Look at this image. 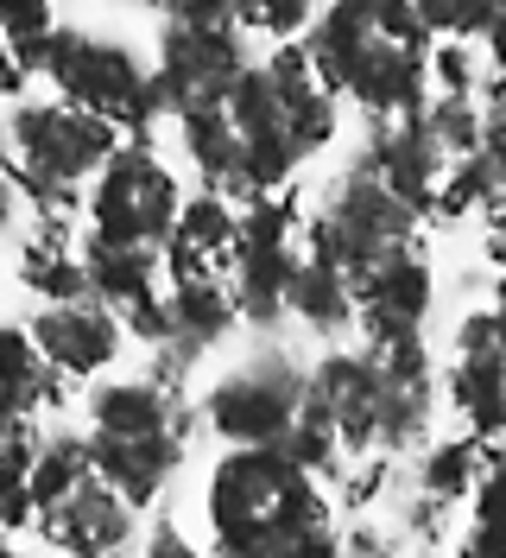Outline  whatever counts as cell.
<instances>
[{
  "label": "cell",
  "instance_id": "obj_1",
  "mask_svg": "<svg viewBox=\"0 0 506 558\" xmlns=\"http://www.w3.org/2000/svg\"><path fill=\"white\" fill-rule=\"evenodd\" d=\"M310 58L323 70V83L336 89V102H361L373 121H399L418 114L431 83V33L411 13V0H323L310 20Z\"/></svg>",
  "mask_w": 506,
  "mask_h": 558
},
{
  "label": "cell",
  "instance_id": "obj_2",
  "mask_svg": "<svg viewBox=\"0 0 506 558\" xmlns=\"http://www.w3.org/2000/svg\"><path fill=\"white\" fill-rule=\"evenodd\" d=\"M209 558H272L298 553L317 526H330V501L285 451H229L202 488Z\"/></svg>",
  "mask_w": 506,
  "mask_h": 558
},
{
  "label": "cell",
  "instance_id": "obj_3",
  "mask_svg": "<svg viewBox=\"0 0 506 558\" xmlns=\"http://www.w3.org/2000/svg\"><path fill=\"white\" fill-rule=\"evenodd\" d=\"M7 178H13V191H26L45 209H58V216H76L83 204V184L108 166V153L121 146V128H108L96 114H83V108L70 102H26L7 108Z\"/></svg>",
  "mask_w": 506,
  "mask_h": 558
},
{
  "label": "cell",
  "instance_id": "obj_4",
  "mask_svg": "<svg viewBox=\"0 0 506 558\" xmlns=\"http://www.w3.org/2000/svg\"><path fill=\"white\" fill-rule=\"evenodd\" d=\"M13 51H20V64L33 70V76H45L58 89V102L83 108V114H96L108 128H121V140L152 128V108H146V76L152 70L139 64L134 45L101 38L89 26H51L45 38L13 45Z\"/></svg>",
  "mask_w": 506,
  "mask_h": 558
},
{
  "label": "cell",
  "instance_id": "obj_5",
  "mask_svg": "<svg viewBox=\"0 0 506 558\" xmlns=\"http://www.w3.org/2000/svg\"><path fill=\"white\" fill-rule=\"evenodd\" d=\"M405 247H418V209H405L368 166L342 172L330 184L323 209H310L298 229V254L310 260H330L348 274V286L361 274H373L380 260H393Z\"/></svg>",
  "mask_w": 506,
  "mask_h": 558
},
{
  "label": "cell",
  "instance_id": "obj_6",
  "mask_svg": "<svg viewBox=\"0 0 506 558\" xmlns=\"http://www.w3.org/2000/svg\"><path fill=\"white\" fill-rule=\"evenodd\" d=\"M177 204H184V191H177L171 166L152 153L146 134L121 140L108 153V166L89 178V197H83L89 235L108 247H165L171 222H177Z\"/></svg>",
  "mask_w": 506,
  "mask_h": 558
},
{
  "label": "cell",
  "instance_id": "obj_7",
  "mask_svg": "<svg viewBox=\"0 0 506 558\" xmlns=\"http://www.w3.org/2000/svg\"><path fill=\"white\" fill-rule=\"evenodd\" d=\"M304 375L285 349H260L254 362L229 368L222 381L202 393V425L229 451H279L304 400Z\"/></svg>",
  "mask_w": 506,
  "mask_h": 558
},
{
  "label": "cell",
  "instance_id": "obj_8",
  "mask_svg": "<svg viewBox=\"0 0 506 558\" xmlns=\"http://www.w3.org/2000/svg\"><path fill=\"white\" fill-rule=\"evenodd\" d=\"M254 64L240 26H159V58L146 76V108L159 114H184V108L222 102L235 89V76Z\"/></svg>",
  "mask_w": 506,
  "mask_h": 558
},
{
  "label": "cell",
  "instance_id": "obj_9",
  "mask_svg": "<svg viewBox=\"0 0 506 558\" xmlns=\"http://www.w3.org/2000/svg\"><path fill=\"white\" fill-rule=\"evenodd\" d=\"M222 108H229V121H235V134H240V184L254 197L292 191V178L304 166V140L292 128V102H285V89L267 76V64L240 70L235 89L222 96Z\"/></svg>",
  "mask_w": 506,
  "mask_h": 558
},
{
  "label": "cell",
  "instance_id": "obj_10",
  "mask_svg": "<svg viewBox=\"0 0 506 558\" xmlns=\"http://www.w3.org/2000/svg\"><path fill=\"white\" fill-rule=\"evenodd\" d=\"M26 337L38 343V355L70 375V381H83V375H101L121 343H127V330H121V317L96 305V299H76V305H38L33 324H26Z\"/></svg>",
  "mask_w": 506,
  "mask_h": 558
},
{
  "label": "cell",
  "instance_id": "obj_11",
  "mask_svg": "<svg viewBox=\"0 0 506 558\" xmlns=\"http://www.w3.org/2000/svg\"><path fill=\"white\" fill-rule=\"evenodd\" d=\"M310 393L330 407L342 432V451L348 457H380L373 438H380V400H386V381L373 368L368 349H330L317 368H310Z\"/></svg>",
  "mask_w": 506,
  "mask_h": 558
},
{
  "label": "cell",
  "instance_id": "obj_12",
  "mask_svg": "<svg viewBox=\"0 0 506 558\" xmlns=\"http://www.w3.org/2000/svg\"><path fill=\"white\" fill-rule=\"evenodd\" d=\"M393 197H399L405 209H424L437 204V191H443V178H449V153H443L437 140L424 134V121L418 114H399V121H380L373 128V146H368V159H361Z\"/></svg>",
  "mask_w": 506,
  "mask_h": 558
},
{
  "label": "cell",
  "instance_id": "obj_13",
  "mask_svg": "<svg viewBox=\"0 0 506 558\" xmlns=\"http://www.w3.org/2000/svg\"><path fill=\"white\" fill-rule=\"evenodd\" d=\"M33 526L64 558H121L134 546V508L101 483V476H89V483L76 488V495H64L58 508H45Z\"/></svg>",
  "mask_w": 506,
  "mask_h": 558
},
{
  "label": "cell",
  "instance_id": "obj_14",
  "mask_svg": "<svg viewBox=\"0 0 506 558\" xmlns=\"http://www.w3.org/2000/svg\"><path fill=\"white\" fill-rule=\"evenodd\" d=\"M424 312H431V267L418 260V247H405V254H393L373 274L355 279V317H361L368 343H386L399 330H418Z\"/></svg>",
  "mask_w": 506,
  "mask_h": 558
},
{
  "label": "cell",
  "instance_id": "obj_15",
  "mask_svg": "<svg viewBox=\"0 0 506 558\" xmlns=\"http://www.w3.org/2000/svg\"><path fill=\"white\" fill-rule=\"evenodd\" d=\"M89 457H96V476L127 508H152V495L171 483L184 445L171 432H152V438H89Z\"/></svg>",
  "mask_w": 506,
  "mask_h": 558
},
{
  "label": "cell",
  "instance_id": "obj_16",
  "mask_svg": "<svg viewBox=\"0 0 506 558\" xmlns=\"http://www.w3.org/2000/svg\"><path fill=\"white\" fill-rule=\"evenodd\" d=\"M177 128H184V153H190V166L202 172L209 191H222L229 204H247L254 191L240 184V134L235 121H229V108L222 102H202V108H184L177 114Z\"/></svg>",
  "mask_w": 506,
  "mask_h": 558
},
{
  "label": "cell",
  "instance_id": "obj_17",
  "mask_svg": "<svg viewBox=\"0 0 506 558\" xmlns=\"http://www.w3.org/2000/svg\"><path fill=\"white\" fill-rule=\"evenodd\" d=\"M76 260L89 274V299L108 305L114 317L127 305H139V299H152V286H159V247H108L96 235H83Z\"/></svg>",
  "mask_w": 506,
  "mask_h": 558
},
{
  "label": "cell",
  "instance_id": "obj_18",
  "mask_svg": "<svg viewBox=\"0 0 506 558\" xmlns=\"http://www.w3.org/2000/svg\"><path fill=\"white\" fill-rule=\"evenodd\" d=\"M70 393V375H58L38 343L26 337V324H0V400L13 407V413L33 418L38 407H58Z\"/></svg>",
  "mask_w": 506,
  "mask_h": 558
},
{
  "label": "cell",
  "instance_id": "obj_19",
  "mask_svg": "<svg viewBox=\"0 0 506 558\" xmlns=\"http://www.w3.org/2000/svg\"><path fill=\"white\" fill-rule=\"evenodd\" d=\"M171 407L177 400L152 381H108L89 393V425L96 438H152V432H171Z\"/></svg>",
  "mask_w": 506,
  "mask_h": 558
},
{
  "label": "cell",
  "instance_id": "obj_20",
  "mask_svg": "<svg viewBox=\"0 0 506 558\" xmlns=\"http://www.w3.org/2000/svg\"><path fill=\"white\" fill-rule=\"evenodd\" d=\"M285 312L304 317V324H310V330H323V337H336L342 324H355V286H348L342 267L298 254L292 286H285Z\"/></svg>",
  "mask_w": 506,
  "mask_h": 558
},
{
  "label": "cell",
  "instance_id": "obj_21",
  "mask_svg": "<svg viewBox=\"0 0 506 558\" xmlns=\"http://www.w3.org/2000/svg\"><path fill=\"white\" fill-rule=\"evenodd\" d=\"M449 400H456V413H462L474 445L501 438L506 432V362H462V355H456V368H449Z\"/></svg>",
  "mask_w": 506,
  "mask_h": 558
},
{
  "label": "cell",
  "instance_id": "obj_22",
  "mask_svg": "<svg viewBox=\"0 0 506 558\" xmlns=\"http://www.w3.org/2000/svg\"><path fill=\"white\" fill-rule=\"evenodd\" d=\"M96 476V457H89V438H76V432H51L45 445L33 451V476H26V495H33V508H58L64 495Z\"/></svg>",
  "mask_w": 506,
  "mask_h": 558
},
{
  "label": "cell",
  "instance_id": "obj_23",
  "mask_svg": "<svg viewBox=\"0 0 506 558\" xmlns=\"http://www.w3.org/2000/svg\"><path fill=\"white\" fill-rule=\"evenodd\" d=\"M20 279H26V292H38L45 305H76V299H89V274H83V260H76V247L64 242H33L20 247Z\"/></svg>",
  "mask_w": 506,
  "mask_h": 558
},
{
  "label": "cell",
  "instance_id": "obj_24",
  "mask_svg": "<svg viewBox=\"0 0 506 558\" xmlns=\"http://www.w3.org/2000/svg\"><path fill=\"white\" fill-rule=\"evenodd\" d=\"M171 324H177V337L184 343H222L229 330H235V299H229V286L222 279H197V286H171Z\"/></svg>",
  "mask_w": 506,
  "mask_h": 558
},
{
  "label": "cell",
  "instance_id": "obj_25",
  "mask_svg": "<svg viewBox=\"0 0 506 558\" xmlns=\"http://www.w3.org/2000/svg\"><path fill=\"white\" fill-rule=\"evenodd\" d=\"M279 451L292 457V463H298L304 476H310V470H336L342 457H348V451H342L336 418H330V407H323V400L310 393V381H304L298 418H292V432H285V445H279Z\"/></svg>",
  "mask_w": 506,
  "mask_h": 558
},
{
  "label": "cell",
  "instance_id": "obj_26",
  "mask_svg": "<svg viewBox=\"0 0 506 558\" xmlns=\"http://www.w3.org/2000/svg\"><path fill=\"white\" fill-rule=\"evenodd\" d=\"M481 457H488V445H474V438L431 445V451H424V463H418V488H424L431 501H462V495L474 488Z\"/></svg>",
  "mask_w": 506,
  "mask_h": 558
},
{
  "label": "cell",
  "instance_id": "obj_27",
  "mask_svg": "<svg viewBox=\"0 0 506 558\" xmlns=\"http://www.w3.org/2000/svg\"><path fill=\"white\" fill-rule=\"evenodd\" d=\"M418 121H424V134L437 140L449 159H469V153H481V108H474V96H424V108H418Z\"/></svg>",
  "mask_w": 506,
  "mask_h": 558
},
{
  "label": "cell",
  "instance_id": "obj_28",
  "mask_svg": "<svg viewBox=\"0 0 506 558\" xmlns=\"http://www.w3.org/2000/svg\"><path fill=\"white\" fill-rule=\"evenodd\" d=\"M317 20V0H235V26H240V38H298L304 26Z\"/></svg>",
  "mask_w": 506,
  "mask_h": 558
},
{
  "label": "cell",
  "instance_id": "obj_29",
  "mask_svg": "<svg viewBox=\"0 0 506 558\" xmlns=\"http://www.w3.org/2000/svg\"><path fill=\"white\" fill-rule=\"evenodd\" d=\"M494 7H501V0H411V13L424 20V33L431 38H462V45H474V38L488 33Z\"/></svg>",
  "mask_w": 506,
  "mask_h": 558
},
{
  "label": "cell",
  "instance_id": "obj_30",
  "mask_svg": "<svg viewBox=\"0 0 506 558\" xmlns=\"http://www.w3.org/2000/svg\"><path fill=\"white\" fill-rule=\"evenodd\" d=\"M424 83H431L437 96H474V83H481V58H474V45H462V38L431 45V58H424Z\"/></svg>",
  "mask_w": 506,
  "mask_h": 558
},
{
  "label": "cell",
  "instance_id": "obj_31",
  "mask_svg": "<svg viewBox=\"0 0 506 558\" xmlns=\"http://www.w3.org/2000/svg\"><path fill=\"white\" fill-rule=\"evenodd\" d=\"M58 26L51 20V0H0V38L7 45H33Z\"/></svg>",
  "mask_w": 506,
  "mask_h": 558
},
{
  "label": "cell",
  "instance_id": "obj_32",
  "mask_svg": "<svg viewBox=\"0 0 506 558\" xmlns=\"http://www.w3.org/2000/svg\"><path fill=\"white\" fill-rule=\"evenodd\" d=\"M121 330H127V337H139L146 349H165L171 337H177L171 305L159 299V292H152V299H139V305H127V312H121Z\"/></svg>",
  "mask_w": 506,
  "mask_h": 558
},
{
  "label": "cell",
  "instance_id": "obj_33",
  "mask_svg": "<svg viewBox=\"0 0 506 558\" xmlns=\"http://www.w3.org/2000/svg\"><path fill=\"white\" fill-rule=\"evenodd\" d=\"M456 355H462V362H506L494 312H469L462 324H456Z\"/></svg>",
  "mask_w": 506,
  "mask_h": 558
},
{
  "label": "cell",
  "instance_id": "obj_34",
  "mask_svg": "<svg viewBox=\"0 0 506 558\" xmlns=\"http://www.w3.org/2000/svg\"><path fill=\"white\" fill-rule=\"evenodd\" d=\"M474 521H506V457H481V470H474Z\"/></svg>",
  "mask_w": 506,
  "mask_h": 558
},
{
  "label": "cell",
  "instance_id": "obj_35",
  "mask_svg": "<svg viewBox=\"0 0 506 558\" xmlns=\"http://www.w3.org/2000/svg\"><path fill=\"white\" fill-rule=\"evenodd\" d=\"M171 26H235V0H152Z\"/></svg>",
  "mask_w": 506,
  "mask_h": 558
},
{
  "label": "cell",
  "instance_id": "obj_36",
  "mask_svg": "<svg viewBox=\"0 0 506 558\" xmlns=\"http://www.w3.org/2000/svg\"><path fill=\"white\" fill-rule=\"evenodd\" d=\"M443 526H449V501H431V495H418L411 508H405V533H418V539H431L437 546Z\"/></svg>",
  "mask_w": 506,
  "mask_h": 558
},
{
  "label": "cell",
  "instance_id": "obj_37",
  "mask_svg": "<svg viewBox=\"0 0 506 558\" xmlns=\"http://www.w3.org/2000/svg\"><path fill=\"white\" fill-rule=\"evenodd\" d=\"M462 558H506V521H474L462 533Z\"/></svg>",
  "mask_w": 506,
  "mask_h": 558
},
{
  "label": "cell",
  "instance_id": "obj_38",
  "mask_svg": "<svg viewBox=\"0 0 506 558\" xmlns=\"http://www.w3.org/2000/svg\"><path fill=\"white\" fill-rule=\"evenodd\" d=\"M26 89H33V70L20 64L13 45H0V102H26Z\"/></svg>",
  "mask_w": 506,
  "mask_h": 558
},
{
  "label": "cell",
  "instance_id": "obj_39",
  "mask_svg": "<svg viewBox=\"0 0 506 558\" xmlns=\"http://www.w3.org/2000/svg\"><path fill=\"white\" fill-rule=\"evenodd\" d=\"M139 558H202L197 546H190V539H184V533H177V526L171 521H159L152 526V539H146V553Z\"/></svg>",
  "mask_w": 506,
  "mask_h": 558
},
{
  "label": "cell",
  "instance_id": "obj_40",
  "mask_svg": "<svg viewBox=\"0 0 506 558\" xmlns=\"http://www.w3.org/2000/svg\"><path fill=\"white\" fill-rule=\"evenodd\" d=\"M481 51H488V70H506V0L494 7V20L481 33Z\"/></svg>",
  "mask_w": 506,
  "mask_h": 558
},
{
  "label": "cell",
  "instance_id": "obj_41",
  "mask_svg": "<svg viewBox=\"0 0 506 558\" xmlns=\"http://www.w3.org/2000/svg\"><path fill=\"white\" fill-rule=\"evenodd\" d=\"M292 558H348V546H342L330 526H317L310 539H298V553H292Z\"/></svg>",
  "mask_w": 506,
  "mask_h": 558
},
{
  "label": "cell",
  "instance_id": "obj_42",
  "mask_svg": "<svg viewBox=\"0 0 506 558\" xmlns=\"http://www.w3.org/2000/svg\"><path fill=\"white\" fill-rule=\"evenodd\" d=\"M7 222H13V178H7V159H0V235H7Z\"/></svg>",
  "mask_w": 506,
  "mask_h": 558
},
{
  "label": "cell",
  "instance_id": "obj_43",
  "mask_svg": "<svg viewBox=\"0 0 506 558\" xmlns=\"http://www.w3.org/2000/svg\"><path fill=\"white\" fill-rule=\"evenodd\" d=\"M488 312L501 324V349H506V274H501V286H494V305H488Z\"/></svg>",
  "mask_w": 506,
  "mask_h": 558
},
{
  "label": "cell",
  "instance_id": "obj_44",
  "mask_svg": "<svg viewBox=\"0 0 506 558\" xmlns=\"http://www.w3.org/2000/svg\"><path fill=\"white\" fill-rule=\"evenodd\" d=\"M20 425H26V413H13V407H7V400H0V445H7V438H13V432H20Z\"/></svg>",
  "mask_w": 506,
  "mask_h": 558
},
{
  "label": "cell",
  "instance_id": "obj_45",
  "mask_svg": "<svg viewBox=\"0 0 506 558\" xmlns=\"http://www.w3.org/2000/svg\"><path fill=\"white\" fill-rule=\"evenodd\" d=\"M0 558H26V553H20V546H13V539H0Z\"/></svg>",
  "mask_w": 506,
  "mask_h": 558
},
{
  "label": "cell",
  "instance_id": "obj_46",
  "mask_svg": "<svg viewBox=\"0 0 506 558\" xmlns=\"http://www.w3.org/2000/svg\"><path fill=\"white\" fill-rule=\"evenodd\" d=\"M272 558H292V553H272Z\"/></svg>",
  "mask_w": 506,
  "mask_h": 558
},
{
  "label": "cell",
  "instance_id": "obj_47",
  "mask_svg": "<svg viewBox=\"0 0 506 558\" xmlns=\"http://www.w3.org/2000/svg\"><path fill=\"white\" fill-rule=\"evenodd\" d=\"M0 45H7V38H0Z\"/></svg>",
  "mask_w": 506,
  "mask_h": 558
},
{
  "label": "cell",
  "instance_id": "obj_48",
  "mask_svg": "<svg viewBox=\"0 0 506 558\" xmlns=\"http://www.w3.org/2000/svg\"><path fill=\"white\" fill-rule=\"evenodd\" d=\"M0 539H7V533H0Z\"/></svg>",
  "mask_w": 506,
  "mask_h": 558
},
{
  "label": "cell",
  "instance_id": "obj_49",
  "mask_svg": "<svg viewBox=\"0 0 506 558\" xmlns=\"http://www.w3.org/2000/svg\"><path fill=\"white\" fill-rule=\"evenodd\" d=\"M146 7H152V0H146Z\"/></svg>",
  "mask_w": 506,
  "mask_h": 558
}]
</instances>
